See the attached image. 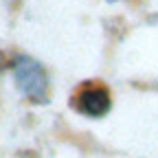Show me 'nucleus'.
I'll return each mask as SVG.
<instances>
[{"mask_svg": "<svg viewBox=\"0 0 158 158\" xmlns=\"http://www.w3.org/2000/svg\"><path fill=\"white\" fill-rule=\"evenodd\" d=\"M13 79L18 90L33 101H44L48 92V75L44 66L31 57H18L13 64Z\"/></svg>", "mask_w": 158, "mask_h": 158, "instance_id": "1", "label": "nucleus"}, {"mask_svg": "<svg viewBox=\"0 0 158 158\" xmlns=\"http://www.w3.org/2000/svg\"><path fill=\"white\" fill-rule=\"evenodd\" d=\"M112 106V99H110V92L103 88V86H88V88H81L75 97V108L86 114V116H103L108 114Z\"/></svg>", "mask_w": 158, "mask_h": 158, "instance_id": "2", "label": "nucleus"}]
</instances>
